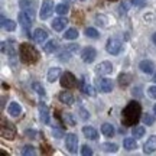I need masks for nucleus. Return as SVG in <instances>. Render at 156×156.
I'll list each match as a JSON object with an SVG mask.
<instances>
[{
    "label": "nucleus",
    "mask_w": 156,
    "mask_h": 156,
    "mask_svg": "<svg viewBox=\"0 0 156 156\" xmlns=\"http://www.w3.org/2000/svg\"><path fill=\"white\" fill-rule=\"evenodd\" d=\"M140 114H142V108L140 104L136 101L129 103L127 106L124 107V110L122 112V120L124 126H134L136 123L139 122Z\"/></svg>",
    "instance_id": "nucleus-1"
},
{
    "label": "nucleus",
    "mask_w": 156,
    "mask_h": 156,
    "mask_svg": "<svg viewBox=\"0 0 156 156\" xmlns=\"http://www.w3.org/2000/svg\"><path fill=\"white\" fill-rule=\"evenodd\" d=\"M19 56H20V61L25 62V64H35L39 59L38 51L29 44L19 45Z\"/></svg>",
    "instance_id": "nucleus-2"
},
{
    "label": "nucleus",
    "mask_w": 156,
    "mask_h": 156,
    "mask_svg": "<svg viewBox=\"0 0 156 156\" xmlns=\"http://www.w3.org/2000/svg\"><path fill=\"white\" fill-rule=\"evenodd\" d=\"M61 85H62V88H65V90H73L77 87V78L74 77V74L71 73H64L61 75Z\"/></svg>",
    "instance_id": "nucleus-3"
},
{
    "label": "nucleus",
    "mask_w": 156,
    "mask_h": 156,
    "mask_svg": "<svg viewBox=\"0 0 156 156\" xmlns=\"http://www.w3.org/2000/svg\"><path fill=\"white\" fill-rule=\"evenodd\" d=\"M54 9H55V6H54V2L52 0H44L42 2V6H41V10H39V16L41 19H48L51 17V15L54 13Z\"/></svg>",
    "instance_id": "nucleus-4"
},
{
    "label": "nucleus",
    "mask_w": 156,
    "mask_h": 156,
    "mask_svg": "<svg viewBox=\"0 0 156 156\" xmlns=\"http://www.w3.org/2000/svg\"><path fill=\"white\" fill-rule=\"evenodd\" d=\"M2 136H3L5 139H9V140L15 139L16 129H15V126H13L10 122H6V120L2 122Z\"/></svg>",
    "instance_id": "nucleus-5"
},
{
    "label": "nucleus",
    "mask_w": 156,
    "mask_h": 156,
    "mask_svg": "<svg viewBox=\"0 0 156 156\" xmlns=\"http://www.w3.org/2000/svg\"><path fill=\"white\" fill-rule=\"evenodd\" d=\"M34 20H35L34 17H30L25 10H22L20 13H19V23H20V26L25 29V32H26V35H28L29 38H30L29 29H30V25L34 23Z\"/></svg>",
    "instance_id": "nucleus-6"
},
{
    "label": "nucleus",
    "mask_w": 156,
    "mask_h": 156,
    "mask_svg": "<svg viewBox=\"0 0 156 156\" xmlns=\"http://www.w3.org/2000/svg\"><path fill=\"white\" fill-rule=\"evenodd\" d=\"M106 49H107V52L112 54V55H119L120 51H122V42L117 38H110L107 41Z\"/></svg>",
    "instance_id": "nucleus-7"
},
{
    "label": "nucleus",
    "mask_w": 156,
    "mask_h": 156,
    "mask_svg": "<svg viewBox=\"0 0 156 156\" xmlns=\"http://www.w3.org/2000/svg\"><path fill=\"white\" fill-rule=\"evenodd\" d=\"M65 146L69 153H77V149H78V137L77 134L74 133H68L65 136Z\"/></svg>",
    "instance_id": "nucleus-8"
},
{
    "label": "nucleus",
    "mask_w": 156,
    "mask_h": 156,
    "mask_svg": "<svg viewBox=\"0 0 156 156\" xmlns=\"http://www.w3.org/2000/svg\"><path fill=\"white\" fill-rule=\"evenodd\" d=\"M95 85H97L98 91H101V93H112L113 90V83L110 80H107V78H97L95 80Z\"/></svg>",
    "instance_id": "nucleus-9"
},
{
    "label": "nucleus",
    "mask_w": 156,
    "mask_h": 156,
    "mask_svg": "<svg viewBox=\"0 0 156 156\" xmlns=\"http://www.w3.org/2000/svg\"><path fill=\"white\" fill-rule=\"evenodd\" d=\"M97 56V51L93 48V46H87L84 48L83 52H81V59H83L85 64H91V62L95 59Z\"/></svg>",
    "instance_id": "nucleus-10"
},
{
    "label": "nucleus",
    "mask_w": 156,
    "mask_h": 156,
    "mask_svg": "<svg viewBox=\"0 0 156 156\" xmlns=\"http://www.w3.org/2000/svg\"><path fill=\"white\" fill-rule=\"evenodd\" d=\"M95 73L100 74V75H108L113 73V64L108 61H103L100 62L97 67H95Z\"/></svg>",
    "instance_id": "nucleus-11"
},
{
    "label": "nucleus",
    "mask_w": 156,
    "mask_h": 156,
    "mask_svg": "<svg viewBox=\"0 0 156 156\" xmlns=\"http://www.w3.org/2000/svg\"><path fill=\"white\" fill-rule=\"evenodd\" d=\"M38 110H39V119H41V122L48 124L49 123V108H48V106L45 103H39Z\"/></svg>",
    "instance_id": "nucleus-12"
},
{
    "label": "nucleus",
    "mask_w": 156,
    "mask_h": 156,
    "mask_svg": "<svg viewBox=\"0 0 156 156\" xmlns=\"http://www.w3.org/2000/svg\"><path fill=\"white\" fill-rule=\"evenodd\" d=\"M143 152L147 153V155H151V153L156 152V134L151 136L149 139L146 140V143L143 145Z\"/></svg>",
    "instance_id": "nucleus-13"
},
{
    "label": "nucleus",
    "mask_w": 156,
    "mask_h": 156,
    "mask_svg": "<svg viewBox=\"0 0 156 156\" xmlns=\"http://www.w3.org/2000/svg\"><path fill=\"white\" fill-rule=\"evenodd\" d=\"M68 25V20L67 17H56V19H54V22H52V29L54 30H56V32H61V30H64L65 29V26Z\"/></svg>",
    "instance_id": "nucleus-14"
},
{
    "label": "nucleus",
    "mask_w": 156,
    "mask_h": 156,
    "mask_svg": "<svg viewBox=\"0 0 156 156\" xmlns=\"http://www.w3.org/2000/svg\"><path fill=\"white\" fill-rule=\"evenodd\" d=\"M139 68L142 73L145 74H152L153 71H155V64L152 61H149V59H143V61L139 64Z\"/></svg>",
    "instance_id": "nucleus-15"
},
{
    "label": "nucleus",
    "mask_w": 156,
    "mask_h": 156,
    "mask_svg": "<svg viewBox=\"0 0 156 156\" xmlns=\"http://www.w3.org/2000/svg\"><path fill=\"white\" fill-rule=\"evenodd\" d=\"M58 98H59L61 103L67 104V106H73L74 104V97H73V94L68 93V91H61L59 95H58Z\"/></svg>",
    "instance_id": "nucleus-16"
},
{
    "label": "nucleus",
    "mask_w": 156,
    "mask_h": 156,
    "mask_svg": "<svg viewBox=\"0 0 156 156\" xmlns=\"http://www.w3.org/2000/svg\"><path fill=\"white\" fill-rule=\"evenodd\" d=\"M61 77V68L59 67H52L48 71V81L49 83H55L56 80H59Z\"/></svg>",
    "instance_id": "nucleus-17"
},
{
    "label": "nucleus",
    "mask_w": 156,
    "mask_h": 156,
    "mask_svg": "<svg viewBox=\"0 0 156 156\" xmlns=\"http://www.w3.org/2000/svg\"><path fill=\"white\" fill-rule=\"evenodd\" d=\"M46 38H48V32L45 30V29H36L34 34V39L35 42H38V44H44L45 41H46Z\"/></svg>",
    "instance_id": "nucleus-18"
},
{
    "label": "nucleus",
    "mask_w": 156,
    "mask_h": 156,
    "mask_svg": "<svg viewBox=\"0 0 156 156\" xmlns=\"http://www.w3.org/2000/svg\"><path fill=\"white\" fill-rule=\"evenodd\" d=\"M83 133L84 136L90 140H95L98 137V133H97V130L94 127H91V126H84L83 127Z\"/></svg>",
    "instance_id": "nucleus-19"
},
{
    "label": "nucleus",
    "mask_w": 156,
    "mask_h": 156,
    "mask_svg": "<svg viewBox=\"0 0 156 156\" xmlns=\"http://www.w3.org/2000/svg\"><path fill=\"white\" fill-rule=\"evenodd\" d=\"M123 146L126 151H134L137 147V142H136V137H126L123 140Z\"/></svg>",
    "instance_id": "nucleus-20"
},
{
    "label": "nucleus",
    "mask_w": 156,
    "mask_h": 156,
    "mask_svg": "<svg viewBox=\"0 0 156 156\" xmlns=\"http://www.w3.org/2000/svg\"><path fill=\"white\" fill-rule=\"evenodd\" d=\"M7 112H9L10 116L17 117V116H20V113H22V107H20L19 103H10V106H9V108H7Z\"/></svg>",
    "instance_id": "nucleus-21"
},
{
    "label": "nucleus",
    "mask_w": 156,
    "mask_h": 156,
    "mask_svg": "<svg viewBox=\"0 0 156 156\" xmlns=\"http://www.w3.org/2000/svg\"><path fill=\"white\" fill-rule=\"evenodd\" d=\"M6 44H7V49H5L3 54H7L9 56H15L16 55V51L19 49L16 46V42H15V41H7Z\"/></svg>",
    "instance_id": "nucleus-22"
},
{
    "label": "nucleus",
    "mask_w": 156,
    "mask_h": 156,
    "mask_svg": "<svg viewBox=\"0 0 156 156\" xmlns=\"http://www.w3.org/2000/svg\"><path fill=\"white\" fill-rule=\"evenodd\" d=\"M56 48H58V42L54 41V39L48 41V42L44 45V51L46 52V54H54V52L56 51Z\"/></svg>",
    "instance_id": "nucleus-23"
},
{
    "label": "nucleus",
    "mask_w": 156,
    "mask_h": 156,
    "mask_svg": "<svg viewBox=\"0 0 156 156\" xmlns=\"http://www.w3.org/2000/svg\"><path fill=\"white\" fill-rule=\"evenodd\" d=\"M101 133L104 134L106 137H113L114 136V127H113L110 123H104L101 126Z\"/></svg>",
    "instance_id": "nucleus-24"
},
{
    "label": "nucleus",
    "mask_w": 156,
    "mask_h": 156,
    "mask_svg": "<svg viewBox=\"0 0 156 156\" xmlns=\"http://www.w3.org/2000/svg\"><path fill=\"white\" fill-rule=\"evenodd\" d=\"M2 22H3V28L9 32H13L16 29V22L12 20V19H6V17H2Z\"/></svg>",
    "instance_id": "nucleus-25"
},
{
    "label": "nucleus",
    "mask_w": 156,
    "mask_h": 156,
    "mask_svg": "<svg viewBox=\"0 0 156 156\" xmlns=\"http://www.w3.org/2000/svg\"><path fill=\"white\" fill-rule=\"evenodd\" d=\"M55 12L59 16H65L68 12H69V7H68V5H65V3H59V5L55 6Z\"/></svg>",
    "instance_id": "nucleus-26"
},
{
    "label": "nucleus",
    "mask_w": 156,
    "mask_h": 156,
    "mask_svg": "<svg viewBox=\"0 0 156 156\" xmlns=\"http://www.w3.org/2000/svg\"><path fill=\"white\" fill-rule=\"evenodd\" d=\"M145 127L143 126H134L133 130H132V134H133V137L136 139H140V137H143L145 136Z\"/></svg>",
    "instance_id": "nucleus-27"
},
{
    "label": "nucleus",
    "mask_w": 156,
    "mask_h": 156,
    "mask_svg": "<svg viewBox=\"0 0 156 156\" xmlns=\"http://www.w3.org/2000/svg\"><path fill=\"white\" fill-rule=\"evenodd\" d=\"M83 93L85 95H88V97H95V88L93 85H90V84H83Z\"/></svg>",
    "instance_id": "nucleus-28"
},
{
    "label": "nucleus",
    "mask_w": 156,
    "mask_h": 156,
    "mask_svg": "<svg viewBox=\"0 0 156 156\" xmlns=\"http://www.w3.org/2000/svg\"><path fill=\"white\" fill-rule=\"evenodd\" d=\"M101 149L104 152H107V153H114V152H117L119 146H117L116 143H103V145H101Z\"/></svg>",
    "instance_id": "nucleus-29"
},
{
    "label": "nucleus",
    "mask_w": 156,
    "mask_h": 156,
    "mask_svg": "<svg viewBox=\"0 0 156 156\" xmlns=\"http://www.w3.org/2000/svg\"><path fill=\"white\" fill-rule=\"evenodd\" d=\"M78 35H80V34H78L77 29L71 28V29H68L67 32L64 34V39H68V41H71V39H77Z\"/></svg>",
    "instance_id": "nucleus-30"
},
{
    "label": "nucleus",
    "mask_w": 156,
    "mask_h": 156,
    "mask_svg": "<svg viewBox=\"0 0 156 156\" xmlns=\"http://www.w3.org/2000/svg\"><path fill=\"white\" fill-rule=\"evenodd\" d=\"M130 80H132V75L130 74H120L119 75V84L126 87L127 84H130Z\"/></svg>",
    "instance_id": "nucleus-31"
},
{
    "label": "nucleus",
    "mask_w": 156,
    "mask_h": 156,
    "mask_svg": "<svg viewBox=\"0 0 156 156\" xmlns=\"http://www.w3.org/2000/svg\"><path fill=\"white\" fill-rule=\"evenodd\" d=\"M108 17L106 16V15H97V16H95V23H97V25H101V26H104V28H106V26H108Z\"/></svg>",
    "instance_id": "nucleus-32"
},
{
    "label": "nucleus",
    "mask_w": 156,
    "mask_h": 156,
    "mask_svg": "<svg viewBox=\"0 0 156 156\" xmlns=\"http://www.w3.org/2000/svg\"><path fill=\"white\" fill-rule=\"evenodd\" d=\"M85 36H87V38H91V39H97V38H100V34H98L97 29H94V28H87L85 29Z\"/></svg>",
    "instance_id": "nucleus-33"
},
{
    "label": "nucleus",
    "mask_w": 156,
    "mask_h": 156,
    "mask_svg": "<svg viewBox=\"0 0 156 156\" xmlns=\"http://www.w3.org/2000/svg\"><path fill=\"white\" fill-rule=\"evenodd\" d=\"M36 152H35V147L34 146H30V145H26V146H23V149H22V155L23 156H34Z\"/></svg>",
    "instance_id": "nucleus-34"
},
{
    "label": "nucleus",
    "mask_w": 156,
    "mask_h": 156,
    "mask_svg": "<svg viewBox=\"0 0 156 156\" xmlns=\"http://www.w3.org/2000/svg\"><path fill=\"white\" fill-rule=\"evenodd\" d=\"M19 6L22 7V10H25V9H34L35 3L30 2V0H20V2H19Z\"/></svg>",
    "instance_id": "nucleus-35"
},
{
    "label": "nucleus",
    "mask_w": 156,
    "mask_h": 156,
    "mask_svg": "<svg viewBox=\"0 0 156 156\" xmlns=\"http://www.w3.org/2000/svg\"><path fill=\"white\" fill-rule=\"evenodd\" d=\"M32 88H34V91L36 93V94L42 95V97L45 95V88H44V87H42V85H41L39 83H34V84H32Z\"/></svg>",
    "instance_id": "nucleus-36"
},
{
    "label": "nucleus",
    "mask_w": 156,
    "mask_h": 156,
    "mask_svg": "<svg viewBox=\"0 0 156 156\" xmlns=\"http://www.w3.org/2000/svg\"><path fill=\"white\" fill-rule=\"evenodd\" d=\"M143 123H145L146 126H152V124L155 123V116H153V114H149V113H146L145 116H143Z\"/></svg>",
    "instance_id": "nucleus-37"
},
{
    "label": "nucleus",
    "mask_w": 156,
    "mask_h": 156,
    "mask_svg": "<svg viewBox=\"0 0 156 156\" xmlns=\"http://www.w3.org/2000/svg\"><path fill=\"white\" fill-rule=\"evenodd\" d=\"M64 122H65V124H68V126H74V124H75V120H74L73 114H69V113H65V114H64Z\"/></svg>",
    "instance_id": "nucleus-38"
},
{
    "label": "nucleus",
    "mask_w": 156,
    "mask_h": 156,
    "mask_svg": "<svg viewBox=\"0 0 156 156\" xmlns=\"http://www.w3.org/2000/svg\"><path fill=\"white\" fill-rule=\"evenodd\" d=\"M130 5H132V3H130L129 0H124L122 5H120V13H122V15L127 13V10H129V7H130Z\"/></svg>",
    "instance_id": "nucleus-39"
},
{
    "label": "nucleus",
    "mask_w": 156,
    "mask_h": 156,
    "mask_svg": "<svg viewBox=\"0 0 156 156\" xmlns=\"http://www.w3.org/2000/svg\"><path fill=\"white\" fill-rule=\"evenodd\" d=\"M52 134H54V137H56V139H62V137H64V132H62V129H59V127L52 129Z\"/></svg>",
    "instance_id": "nucleus-40"
},
{
    "label": "nucleus",
    "mask_w": 156,
    "mask_h": 156,
    "mask_svg": "<svg viewBox=\"0 0 156 156\" xmlns=\"http://www.w3.org/2000/svg\"><path fill=\"white\" fill-rule=\"evenodd\" d=\"M69 55H73V54H71V52H68L67 49L62 51L61 54H59V59H61V61H69Z\"/></svg>",
    "instance_id": "nucleus-41"
},
{
    "label": "nucleus",
    "mask_w": 156,
    "mask_h": 156,
    "mask_svg": "<svg viewBox=\"0 0 156 156\" xmlns=\"http://www.w3.org/2000/svg\"><path fill=\"white\" fill-rule=\"evenodd\" d=\"M81 155L84 156H90V155H93V151H91V147L87 145H84L83 147H81Z\"/></svg>",
    "instance_id": "nucleus-42"
},
{
    "label": "nucleus",
    "mask_w": 156,
    "mask_h": 156,
    "mask_svg": "<svg viewBox=\"0 0 156 156\" xmlns=\"http://www.w3.org/2000/svg\"><path fill=\"white\" fill-rule=\"evenodd\" d=\"M78 48H80V46H78V45H75V44H69V45H67V46H65V49H67L68 52H71V54H75V52L78 51Z\"/></svg>",
    "instance_id": "nucleus-43"
},
{
    "label": "nucleus",
    "mask_w": 156,
    "mask_h": 156,
    "mask_svg": "<svg viewBox=\"0 0 156 156\" xmlns=\"http://www.w3.org/2000/svg\"><path fill=\"white\" fill-rule=\"evenodd\" d=\"M132 5H133L134 7H139V9H142V7H145V6H146V2H145V0H132Z\"/></svg>",
    "instance_id": "nucleus-44"
},
{
    "label": "nucleus",
    "mask_w": 156,
    "mask_h": 156,
    "mask_svg": "<svg viewBox=\"0 0 156 156\" xmlns=\"http://www.w3.org/2000/svg\"><path fill=\"white\" fill-rule=\"evenodd\" d=\"M147 94H149V97H152V98L156 100V85H152V87L147 88Z\"/></svg>",
    "instance_id": "nucleus-45"
},
{
    "label": "nucleus",
    "mask_w": 156,
    "mask_h": 156,
    "mask_svg": "<svg viewBox=\"0 0 156 156\" xmlns=\"http://www.w3.org/2000/svg\"><path fill=\"white\" fill-rule=\"evenodd\" d=\"M80 117H81V119H83V120H87V119H88L90 117V113L87 112V110H85V108H80Z\"/></svg>",
    "instance_id": "nucleus-46"
},
{
    "label": "nucleus",
    "mask_w": 156,
    "mask_h": 156,
    "mask_svg": "<svg viewBox=\"0 0 156 156\" xmlns=\"http://www.w3.org/2000/svg\"><path fill=\"white\" fill-rule=\"evenodd\" d=\"M25 133H26V136H29L30 139H36V132H35V130H26Z\"/></svg>",
    "instance_id": "nucleus-47"
},
{
    "label": "nucleus",
    "mask_w": 156,
    "mask_h": 156,
    "mask_svg": "<svg viewBox=\"0 0 156 156\" xmlns=\"http://www.w3.org/2000/svg\"><path fill=\"white\" fill-rule=\"evenodd\" d=\"M133 91H136V95H137V97H142V93H140V87H136Z\"/></svg>",
    "instance_id": "nucleus-48"
},
{
    "label": "nucleus",
    "mask_w": 156,
    "mask_h": 156,
    "mask_svg": "<svg viewBox=\"0 0 156 156\" xmlns=\"http://www.w3.org/2000/svg\"><path fill=\"white\" fill-rule=\"evenodd\" d=\"M145 20H153V15H145Z\"/></svg>",
    "instance_id": "nucleus-49"
},
{
    "label": "nucleus",
    "mask_w": 156,
    "mask_h": 156,
    "mask_svg": "<svg viewBox=\"0 0 156 156\" xmlns=\"http://www.w3.org/2000/svg\"><path fill=\"white\" fill-rule=\"evenodd\" d=\"M152 41H153V44L156 45V34H153V36H152Z\"/></svg>",
    "instance_id": "nucleus-50"
},
{
    "label": "nucleus",
    "mask_w": 156,
    "mask_h": 156,
    "mask_svg": "<svg viewBox=\"0 0 156 156\" xmlns=\"http://www.w3.org/2000/svg\"><path fill=\"white\" fill-rule=\"evenodd\" d=\"M153 81L156 83V73H155V75H153Z\"/></svg>",
    "instance_id": "nucleus-51"
},
{
    "label": "nucleus",
    "mask_w": 156,
    "mask_h": 156,
    "mask_svg": "<svg viewBox=\"0 0 156 156\" xmlns=\"http://www.w3.org/2000/svg\"><path fill=\"white\" fill-rule=\"evenodd\" d=\"M153 112H155V114H156V104L153 106Z\"/></svg>",
    "instance_id": "nucleus-52"
},
{
    "label": "nucleus",
    "mask_w": 156,
    "mask_h": 156,
    "mask_svg": "<svg viewBox=\"0 0 156 156\" xmlns=\"http://www.w3.org/2000/svg\"><path fill=\"white\" fill-rule=\"evenodd\" d=\"M81 2H84V0H81Z\"/></svg>",
    "instance_id": "nucleus-53"
}]
</instances>
